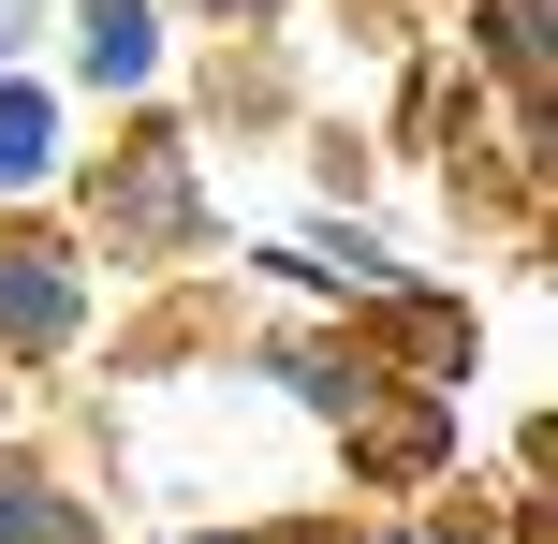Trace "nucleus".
Listing matches in <instances>:
<instances>
[{
  "mask_svg": "<svg viewBox=\"0 0 558 544\" xmlns=\"http://www.w3.org/2000/svg\"><path fill=\"white\" fill-rule=\"evenodd\" d=\"M29 162H45V104L15 88V104H0V177H29Z\"/></svg>",
  "mask_w": 558,
  "mask_h": 544,
  "instance_id": "2",
  "label": "nucleus"
},
{
  "mask_svg": "<svg viewBox=\"0 0 558 544\" xmlns=\"http://www.w3.org/2000/svg\"><path fill=\"white\" fill-rule=\"evenodd\" d=\"M88 74H147V15L133 0H88Z\"/></svg>",
  "mask_w": 558,
  "mask_h": 544,
  "instance_id": "1",
  "label": "nucleus"
}]
</instances>
